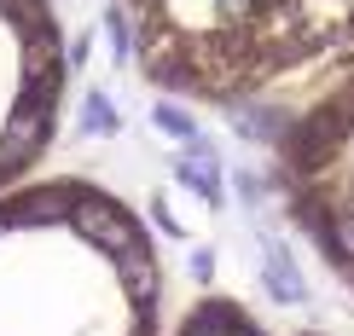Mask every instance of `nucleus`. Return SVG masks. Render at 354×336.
Instances as JSON below:
<instances>
[{
	"label": "nucleus",
	"mask_w": 354,
	"mask_h": 336,
	"mask_svg": "<svg viewBox=\"0 0 354 336\" xmlns=\"http://www.w3.org/2000/svg\"><path fill=\"white\" fill-rule=\"evenodd\" d=\"M157 232L93 174H35L0 197V336H169Z\"/></svg>",
	"instance_id": "f257e3e1"
},
{
	"label": "nucleus",
	"mask_w": 354,
	"mask_h": 336,
	"mask_svg": "<svg viewBox=\"0 0 354 336\" xmlns=\"http://www.w3.org/2000/svg\"><path fill=\"white\" fill-rule=\"evenodd\" d=\"M145 81L192 105L319 93L354 70V0H111Z\"/></svg>",
	"instance_id": "f03ea898"
},
{
	"label": "nucleus",
	"mask_w": 354,
	"mask_h": 336,
	"mask_svg": "<svg viewBox=\"0 0 354 336\" xmlns=\"http://www.w3.org/2000/svg\"><path fill=\"white\" fill-rule=\"evenodd\" d=\"M273 180L290 226L326 273L354 290V70L302 99L273 145Z\"/></svg>",
	"instance_id": "7ed1b4c3"
},
{
	"label": "nucleus",
	"mask_w": 354,
	"mask_h": 336,
	"mask_svg": "<svg viewBox=\"0 0 354 336\" xmlns=\"http://www.w3.org/2000/svg\"><path fill=\"white\" fill-rule=\"evenodd\" d=\"M70 99L58 0H0V197L35 180Z\"/></svg>",
	"instance_id": "20e7f679"
},
{
	"label": "nucleus",
	"mask_w": 354,
	"mask_h": 336,
	"mask_svg": "<svg viewBox=\"0 0 354 336\" xmlns=\"http://www.w3.org/2000/svg\"><path fill=\"white\" fill-rule=\"evenodd\" d=\"M169 336H337V330H314V325H285V319L250 308L244 296H227V290H215V296H198L192 308L174 313Z\"/></svg>",
	"instance_id": "39448f33"
}]
</instances>
